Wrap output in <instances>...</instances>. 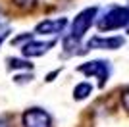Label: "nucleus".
Here are the masks:
<instances>
[{"mask_svg":"<svg viewBox=\"0 0 129 127\" xmlns=\"http://www.w3.org/2000/svg\"><path fill=\"white\" fill-rule=\"evenodd\" d=\"M66 27H68V19H66V17H56V19L41 21L35 31H37L39 35H60V33H64Z\"/></svg>","mask_w":129,"mask_h":127,"instance_id":"nucleus-6","label":"nucleus"},{"mask_svg":"<svg viewBox=\"0 0 129 127\" xmlns=\"http://www.w3.org/2000/svg\"><path fill=\"white\" fill-rule=\"evenodd\" d=\"M121 106H123L125 112H129V87L121 92Z\"/></svg>","mask_w":129,"mask_h":127,"instance_id":"nucleus-10","label":"nucleus"},{"mask_svg":"<svg viewBox=\"0 0 129 127\" xmlns=\"http://www.w3.org/2000/svg\"><path fill=\"white\" fill-rule=\"evenodd\" d=\"M33 66L27 60H19V58H10L8 60V69H31Z\"/></svg>","mask_w":129,"mask_h":127,"instance_id":"nucleus-9","label":"nucleus"},{"mask_svg":"<svg viewBox=\"0 0 129 127\" xmlns=\"http://www.w3.org/2000/svg\"><path fill=\"white\" fill-rule=\"evenodd\" d=\"M0 127H10L8 119H4V117H0Z\"/></svg>","mask_w":129,"mask_h":127,"instance_id":"nucleus-13","label":"nucleus"},{"mask_svg":"<svg viewBox=\"0 0 129 127\" xmlns=\"http://www.w3.org/2000/svg\"><path fill=\"white\" fill-rule=\"evenodd\" d=\"M54 46V41H48V42H43V41H29L21 46V54L23 56H29V58H37V56H43Z\"/></svg>","mask_w":129,"mask_h":127,"instance_id":"nucleus-7","label":"nucleus"},{"mask_svg":"<svg viewBox=\"0 0 129 127\" xmlns=\"http://www.w3.org/2000/svg\"><path fill=\"white\" fill-rule=\"evenodd\" d=\"M96 16H98V8H94V6L77 14V17L73 19V23H71V27H70V35H68V39H66V42H64L66 48H70L73 42H79L81 39H83V35H85V33L91 29V25L94 23Z\"/></svg>","mask_w":129,"mask_h":127,"instance_id":"nucleus-2","label":"nucleus"},{"mask_svg":"<svg viewBox=\"0 0 129 127\" xmlns=\"http://www.w3.org/2000/svg\"><path fill=\"white\" fill-rule=\"evenodd\" d=\"M77 71L87 75V77H96L98 87H104L108 77H110L112 68H110V62H106V60H92V62H87L83 66H77Z\"/></svg>","mask_w":129,"mask_h":127,"instance_id":"nucleus-3","label":"nucleus"},{"mask_svg":"<svg viewBox=\"0 0 129 127\" xmlns=\"http://www.w3.org/2000/svg\"><path fill=\"white\" fill-rule=\"evenodd\" d=\"M91 90H92V85L91 83H79L75 87V89H73V98H75V100H83V98H87V96L91 94Z\"/></svg>","mask_w":129,"mask_h":127,"instance_id":"nucleus-8","label":"nucleus"},{"mask_svg":"<svg viewBox=\"0 0 129 127\" xmlns=\"http://www.w3.org/2000/svg\"><path fill=\"white\" fill-rule=\"evenodd\" d=\"M98 31H118L129 27V8L127 6H110L96 19Z\"/></svg>","mask_w":129,"mask_h":127,"instance_id":"nucleus-1","label":"nucleus"},{"mask_svg":"<svg viewBox=\"0 0 129 127\" xmlns=\"http://www.w3.org/2000/svg\"><path fill=\"white\" fill-rule=\"evenodd\" d=\"M125 44L123 37H92L91 41L87 42L89 50H118Z\"/></svg>","mask_w":129,"mask_h":127,"instance_id":"nucleus-5","label":"nucleus"},{"mask_svg":"<svg viewBox=\"0 0 129 127\" xmlns=\"http://www.w3.org/2000/svg\"><path fill=\"white\" fill-rule=\"evenodd\" d=\"M8 33H10V29H8V27H6V25H0V44H2V42H4V39L8 37Z\"/></svg>","mask_w":129,"mask_h":127,"instance_id":"nucleus-12","label":"nucleus"},{"mask_svg":"<svg viewBox=\"0 0 129 127\" xmlns=\"http://www.w3.org/2000/svg\"><path fill=\"white\" fill-rule=\"evenodd\" d=\"M16 6H21V8H29V6H33V4H37L39 0H12Z\"/></svg>","mask_w":129,"mask_h":127,"instance_id":"nucleus-11","label":"nucleus"},{"mask_svg":"<svg viewBox=\"0 0 129 127\" xmlns=\"http://www.w3.org/2000/svg\"><path fill=\"white\" fill-rule=\"evenodd\" d=\"M23 127H52V117L43 108H29L21 116Z\"/></svg>","mask_w":129,"mask_h":127,"instance_id":"nucleus-4","label":"nucleus"}]
</instances>
